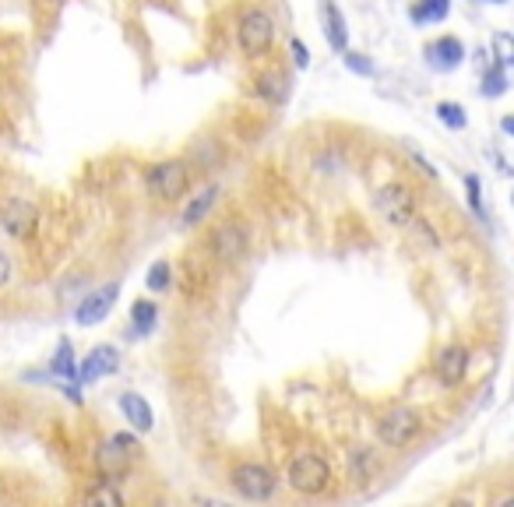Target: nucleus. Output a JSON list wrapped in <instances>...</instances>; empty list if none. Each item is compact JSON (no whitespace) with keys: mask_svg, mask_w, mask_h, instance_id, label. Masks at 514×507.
<instances>
[{"mask_svg":"<svg viewBox=\"0 0 514 507\" xmlns=\"http://www.w3.org/2000/svg\"><path fill=\"white\" fill-rule=\"evenodd\" d=\"M286 479H290V486L296 493L318 497V493H324V490L331 486V465H328V458H321V454L303 451V454H296L290 462Z\"/></svg>","mask_w":514,"mask_h":507,"instance_id":"obj_1","label":"nucleus"},{"mask_svg":"<svg viewBox=\"0 0 514 507\" xmlns=\"http://www.w3.org/2000/svg\"><path fill=\"white\" fill-rule=\"evenodd\" d=\"M148 190L159 197V201H176L184 197L187 187H191V162L187 158H166V162H156L145 177Z\"/></svg>","mask_w":514,"mask_h":507,"instance_id":"obj_2","label":"nucleus"},{"mask_svg":"<svg viewBox=\"0 0 514 507\" xmlns=\"http://www.w3.org/2000/svg\"><path fill=\"white\" fill-rule=\"evenodd\" d=\"M236 39H240L243 57H251V61L264 57V53L271 50V43H275V22H271V14L261 11V7H251V11L240 18Z\"/></svg>","mask_w":514,"mask_h":507,"instance_id":"obj_3","label":"nucleus"},{"mask_svg":"<svg viewBox=\"0 0 514 507\" xmlns=\"http://www.w3.org/2000/svg\"><path fill=\"white\" fill-rule=\"evenodd\" d=\"M229 483H233V490H236L243 501H271V497H275V486H279L275 473H271L268 465H261V462H240V465H233Z\"/></svg>","mask_w":514,"mask_h":507,"instance_id":"obj_4","label":"nucleus"},{"mask_svg":"<svg viewBox=\"0 0 514 507\" xmlns=\"http://www.w3.org/2000/svg\"><path fill=\"white\" fill-rule=\"evenodd\" d=\"M419 434H423V416L416 409H409V406H398V409L385 412L377 419V437H381V444L395 447V451L409 447Z\"/></svg>","mask_w":514,"mask_h":507,"instance_id":"obj_5","label":"nucleus"},{"mask_svg":"<svg viewBox=\"0 0 514 507\" xmlns=\"http://www.w3.org/2000/svg\"><path fill=\"white\" fill-rule=\"evenodd\" d=\"M374 205H377V215L395 225V229H409L413 219H416V197L413 190L402 187V184H387L374 194Z\"/></svg>","mask_w":514,"mask_h":507,"instance_id":"obj_6","label":"nucleus"},{"mask_svg":"<svg viewBox=\"0 0 514 507\" xmlns=\"http://www.w3.org/2000/svg\"><path fill=\"white\" fill-rule=\"evenodd\" d=\"M251 251V233H247V225L243 222H219L215 225V233H212V254H215V261H223V264H240L243 257Z\"/></svg>","mask_w":514,"mask_h":507,"instance_id":"obj_7","label":"nucleus"},{"mask_svg":"<svg viewBox=\"0 0 514 507\" xmlns=\"http://www.w3.org/2000/svg\"><path fill=\"white\" fill-rule=\"evenodd\" d=\"M134 451H138V441L130 434H113L96 454V465L99 473H102V479H120V475L128 473Z\"/></svg>","mask_w":514,"mask_h":507,"instance_id":"obj_8","label":"nucleus"},{"mask_svg":"<svg viewBox=\"0 0 514 507\" xmlns=\"http://www.w3.org/2000/svg\"><path fill=\"white\" fill-rule=\"evenodd\" d=\"M117 300H120V282H106L92 289L81 303H78V311H74V324H81V328H92L99 320H106L109 311L117 307Z\"/></svg>","mask_w":514,"mask_h":507,"instance_id":"obj_9","label":"nucleus"},{"mask_svg":"<svg viewBox=\"0 0 514 507\" xmlns=\"http://www.w3.org/2000/svg\"><path fill=\"white\" fill-rule=\"evenodd\" d=\"M35 222H39V208H35L29 197H11V201L0 208V229H4L11 240L33 236Z\"/></svg>","mask_w":514,"mask_h":507,"instance_id":"obj_10","label":"nucleus"},{"mask_svg":"<svg viewBox=\"0 0 514 507\" xmlns=\"http://www.w3.org/2000/svg\"><path fill=\"white\" fill-rule=\"evenodd\" d=\"M465 43L458 39V35H441V39H433V43H426V50H423V57L426 63L433 67V71H454V67H462L465 63Z\"/></svg>","mask_w":514,"mask_h":507,"instance_id":"obj_11","label":"nucleus"},{"mask_svg":"<svg viewBox=\"0 0 514 507\" xmlns=\"http://www.w3.org/2000/svg\"><path fill=\"white\" fill-rule=\"evenodd\" d=\"M117 367H120V352L113 346H96L78 363V380L81 384H96V380L117 374Z\"/></svg>","mask_w":514,"mask_h":507,"instance_id":"obj_12","label":"nucleus"},{"mask_svg":"<svg viewBox=\"0 0 514 507\" xmlns=\"http://www.w3.org/2000/svg\"><path fill=\"white\" fill-rule=\"evenodd\" d=\"M465 370H469V349L465 346H448L441 356H437V367H433V374L437 380L444 384V387H458L462 380H465Z\"/></svg>","mask_w":514,"mask_h":507,"instance_id":"obj_13","label":"nucleus"},{"mask_svg":"<svg viewBox=\"0 0 514 507\" xmlns=\"http://www.w3.org/2000/svg\"><path fill=\"white\" fill-rule=\"evenodd\" d=\"M117 406H120L124 419H128L138 434H148V430L156 426V412H152V406H148V398H141L138 391H124V395H117Z\"/></svg>","mask_w":514,"mask_h":507,"instance_id":"obj_14","label":"nucleus"},{"mask_svg":"<svg viewBox=\"0 0 514 507\" xmlns=\"http://www.w3.org/2000/svg\"><path fill=\"white\" fill-rule=\"evenodd\" d=\"M321 29H324V39H328V46H331L335 53H342V50L349 46L346 14L338 11V4H335V0H321Z\"/></svg>","mask_w":514,"mask_h":507,"instance_id":"obj_15","label":"nucleus"},{"mask_svg":"<svg viewBox=\"0 0 514 507\" xmlns=\"http://www.w3.org/2000/svg\"><path fill=\"white\" fill-rule=\"evenodd\" d=\"M219 194H223V187H219V184H208L201 194H194L191 201L184 205V212H180L184 229H194V225H201V222L208 219V212L215 208V197H219Z\"/></svg>","mask_w":514,"mask_h":507,"instance_id":"obj_16","label":"nucleus"},{"mask_svg":"<svg viewBox=\"0 0 514 507\" xmlns=\"http://www.w3.org/2000/svg\"><path fill=\"white\" fill-rule=\"evenodd\" d=\"M156 324H159V307H156L152 300H138V303L130 307V335L148 339V335L156 331Z\"/></svg>","mask_w":514,"mask_h":507,"instance_id":"obj_17","label":"nucleus"},{"mask_svg":"<svg viewBox=\"0 0 514 507\" xmlns=\"http://www.w3.org/2000/svg\"><path fill=\"white\" fill-rule=\"evenodd\" d=\"M254 92L261 95V99H268L271 106H282V102H290V81L279 74V71H268V74H261L254 81Z\"/></svg>","mask_w":514,"mask_h":507,"instance_id":"obj_18","label":"nucleus"},{"mask_svg":"<svg viewBox=\"0 0 514 507\" xmlns=\"http://www.w3.org/2000/svg\"><path fill=\"white\" fill-rule=\"evenodd\" d=\"M448 14H451V0H416L413 11H409V18H413L416 25H437V22H444Z\"/></svg>","mask_w":514,"mask_h":507,"instance_id":"obj_19","label":"nucleus"},{"mask_svg":"<svg viewBox=\"0 0 514 507\" xmlns=\"http://www.w3.org/2000/svg\"><path fill=\"white\" fill-rule=\"evenodd\" d=\"M50 374H53V378H64V380H71V384H74V380H78V363H74V346H71V342H61V346H57V352H53V359H50Z\"/></svg>","mask_w":514,"mask_h":507,"instance_id":"obj_20","label":"nucleus"},{"mask_svg":"<svg viewBox=\"0 0 514 507\" xmlns=\"http://www.w3.org/2000/svg\"><path fill=\"white\" fill-rule=\"evenodd\" d=\"M508 67H500V63L493 61L486 71H482V85H480V92L482 99H500V95L508 92Z\"/></svg>","mask_w":514,"mask_h":507,"instance_id":"obj_21","label":"nucleus"},{"mask_svg":"<svg viewBox=\"0 0 514 507\" xmlns=\"http://www.w3.org/2000/svg\"><path fill=\"white\" fill-rule=\"evenodd\" d=\"M85 504H106V507H124V493L117 486V479H102L85 493Z\"/></svg>","mask_w":514,"mask_h":507,"instance_id":"obj_22","label":"nucleus"},{"mask_svg":"<svg viewBox=\"0 0 514 507\" xmlns=\"http://www.w3.org/2000/svg\"><path fill=\"white\" fill-rule=\"evenodd\" d=\"M349 473H353V479H359V483L374 479V473H377V458H374L370 447H356L353 454H349Z\"/></svg>","mask_w":514,"mask_h":507,"instance_id":"obj_23","label":"nucleus"},{"mask_svg":"<svg viewBox=\"0 0 514 507\" xmlns=\"http://www.w3.org/2000/svg\"><path fill=\"white\" fill-rule=\"evenodd\" d=\"M437 120L444 127H451V130H465L469 127V113H465V106L462 102H437Z\"/></svg>","mask_w":514,"mask_h":507,"instance_id":"obj_24","label":"nucleus"},{"mask_svg":"<svg viewBox=\"0 0 514 507\" xmlns=\"http://www.w3.org/2000/svg\"><path fill=\"white\" fill-rule=\"evenodd\" d=\"M342 63L353 71V74H359V78H374L377 74V67H374V61L366 57V53H359V50H342Z\"/></svg>","mask_w":514,"mask_h":507,"instance_id":"obj_25","label":"nucleus"},{"mask_svg":"<svg viewBox=\"0 0 514 507\" xmlns=\"http://www.w3.org/2000/svg\"><path fill=\"white\" fill-rule=\"evenodd\" d=\"M173 282V264L169 261H156L152 268H148V275H145V285L152 289V292H166Z\"/></svg>","mask_w":514,"mask_h":507,"instance_id":"obj_26","label":"nucleus"},{"mask_svg":"<svg viewBox=\"0 0 514 507\" xmlns=\"http://www.w3.org/2000/svg\"><path fill=\"white\" fill-rule=\"evenodd\" d=\"M187 162H205V166H219V162H223V148H219V145H215L212 138H208V141H197V145L191 148V158H187Z\"/></svg>","mask_w":514,"mask_h":507,"instance_id":"obj_27","label":"nucleus"},{"mask_svg":"<svg viewBox=\"0 0 514 507\" xmlns=\"http://www.w3.org/2000/svg\"><path fill=\"white\" fill-rule=\"evenodd\" d=\"M493 57L500 67H511L514 63V39L511 32H493Z\"/></svg>","mask_w":514,"mask_h":507,"instance_id":"obj_28","label":"nucleus"},{"mask_svg":"<svg viewBox=\"0 0 514 507\" xmlns=\"http://www.w3.org/2000/svg\"><path fill=\"white\" fill-rule=\"evenodd\" d=\"M465 194H469V208L476 212V219L486 222V208H482V187H480V177H465Z\"/></svg>","mask_w":514,"mask_h":507,"instance_id":"obj_29","label":"nucleus"},{"mask_svg":"<svg viewBox=\"0 0 514 507\" xmlns=\"http://www.w3.org/2000/svg\"><path fill=\"white\" fill-rule=\"evenodd\" d=\"M290 50H292V63H296L300 71H307V67H310V50L303 46V39H292Z\"/></svg>","mask_w":514,"mask_h":507,"instance_id":"obj_30","label":"nucleus"},{"mask_svg":"<svg viewBox=\"0 0 514 507\" xmlns=\"http://www.w3.org/2000/svg\"><path fill=\"white\" fill-rule=\"evenodd\" d=\"M11 282V257H7V251L0 247V289Z\"/></svg>","mask_w":514,"mask_h":507,"instance_id":"obj_31","label":"nucleus"},{"mask_svg":"<svg viewBox=\"0 0 514 507\" xmlns=\"http://www.w3.org/2000/svg\"><path fill=\"white\" fill-rule=\"evenodd\" d=\"M413 162L419 166V173H426L430 180H437V169H433V162H426V158L419 156V152H413Z\"/></svg>","mask_w":514,"mask_h":507,"instance_id":"obj_32","label":"nucleus"},{"mask_svg":"<svg viewBox=\"0 0 514 507\" xmlns=\"http://www.w3.org/2000/svg\"><path fill=\"white\" fill-rule=\"evenodd\" d=\"M500 130H504V134H514V120H511V117H504V120H500Z\"/></svg>","mask_w":514,"mask_h":507,"instance_id":"obj_33","label":"nucleus"},{"mask_svg":"<svg viewBox=\"0 0 514 507\" xmlns=\"http://www.w3.org/2000/svg\"><path fill=\"white\" fill-rule=\"evenodd\" d=\"M490 4H504V0H490Z\"/></svg>","mask_w":514,"mask_h":507,"instance_id":"obj_34","label":"nucleus"}]
</instances>
